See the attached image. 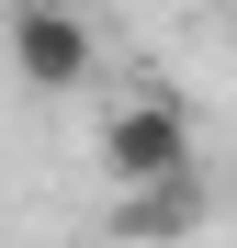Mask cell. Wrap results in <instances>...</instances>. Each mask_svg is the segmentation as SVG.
<instances>
[{"label":"cell","instance_id":"obj_2","mask_svg":"<svg viewBox=\"0 0 237 248\" xmlns=\"http://www.w3.org/2000/svg\"><path fill=\"white\" fill-rule=\"evenodd\" d=\"M102 170L125 181V192H136V181H170V170H192V124H181L170 102H125V113L102 124Z\"/></svg>","mask_w":237,"mask_h":248},{"label":"cell","instance_id":"obj_1","mask_svg":"<svg viewBox=\"0 0 237 248\" xmlns=\"http://www.w3.org/2000/svg\"><path fill=\"white\" fill-rule=\"evenodd\" d=\"M12 68H23V91H79L91 79V23L68 0H23L12 12Z\"/></svg>","mask_w":237,"mask_h":248},{"label":"cell","instance_id":"obj_3","mask_svg":"<svg viewBox=\"0 0 237 248\" xmlns=\"http://www.w3.org/2000/svg\"><path fill=\"white\" fill-rule=\"evenodd\" d=\"M192 226H204V181H192V170H170V181H136L125 203H113V237H125V248H181Z\"/></svg>","mask_w":237,"mask_h":248}]
</instances>
